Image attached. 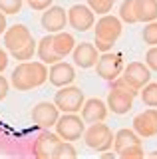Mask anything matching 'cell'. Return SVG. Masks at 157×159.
Listing matches in <instances>:
<instances>
[{
	"label": "cell",
	"instance_id": "d4e9b609",
	"mask_svg": "<svg viewBox=\"0 0 157 159\" xmlns=\"http://www.w3.org/2000/svg\"><path fill=\"white\" fill-rule=\"evenodd\" d=\"M114 0H87V6L94 10V14H100V16H104V14H110L111 8H114Z\"/></svg>",
	"mask_w": 157,
	"mask_h": 159
},
{
	"label": "cell",
	"instance_id": "7402d4cb",
	"mask_svg": "<svg viewBox=\"0 0 157 159\" xmlns=\"http://www.w3.org/2000/svg\"><path fill=\"white\" fill-rule=\"evenodd\" d=\"M52 157L54 159H74V157H78V151H76V147L72 145V141L60 139L58 145L54 147V151H52Z\"/></svg>",
	"mask_w": 157,
	"mask_h": 159
},
{
	"label": "cell",
	"instance_id": "ffe728a7",
	"mask_svg": "<svg viewBox=\"0 0 157 159\" xmlns=\"http://www.w3.org/2000/svg\"><path fill=\"white\" fill-rule=\"evenodd\" d=\"M135 143H141V137L135 133V129L131 127V129H119L117 133H114V149H115V153H119L121 149H125V147H129V145H135Z\"/></svg>",
	"mask_w": 157,
	"mask_h": 159
},
{
	"label": "cell",
	"instance_id": "277c9868",
	"mask_svg": "<svg viewBox=\"0 0 157 159\" xmlns=\"http://www.w3.org/2000/svg\"><path fill=\"white\" fill-rule=\"evenodd\" d=\"M54 129H56L58 137L64 141H78L86 131V121L84 117L76 116V113H64L58 117Z\"/></svg>",
	"mask_w": 157,
	"mask_h": 159
},
{
	"label": "cell",
	"instance_id": "9c48e42d",
	"mask_svg": "<svg viewBox=\"0 0 157 159\" xmlns=\"http://www.w3.org/2000/svg\"><path fill=\"white\" fill-rule=\"evenodd\" d=\"M58 117H60V109L56 103L50 102H40L32 107V121L40 129H50L56 125Z\"/></svg>",
	"mask_w": 157,
	"mask_h": 159
},
{
	"label": "cell",
	"instance_id": "1f68e13d",
	"mask_svg": "<svg viewBox=\"0 0 157 159\" xmlns=\"http://www.w3.org/2000/svg\"><path fill=\"white\" fill-rule=\"evenodd\" d=\"M8 89H10V84H8V80L0 74V102L8 96Z\"/></svg>",
	"mask_w": 157,
	"mask_h": 159
},
{
	"label": "cell",
	"instance_id": "ba28073f",
	"mask_svg": "<svg viewBox=\"0 0 157 159\" xmlns=\"http://www.w3.org/2000/svg\"><path fill=\"white\" fill-rule=\"evenodd\" d=\"M94 34H96V40L115 44L117 38L121 36V20L117 18V16L104 14V16L96 22V32Z\"/></svg>",
	"mask_w": 157,
	"mask_h": 159
},
{
	"label": "cell",
	"instance_id": "e575fe53",
	"mask_svg": "<svg viewBox=\"0 0 157 159\" xmlns=\"http://www.w3.org/2000/svg\"><path fill=\"white\" fill-rule=\"evenodd\" d=\"M6 14H4V12H0V34H4V32H6Z\"/></svg>",
	"mask_w": 157,
	"mask_h": 159
},
{
	"label": "cell",
	"instance_id": "74e56055",
	"mask_svg": "<svg viewBox=\"0 0 157 159\" xmlns=\"http://www.w3.org/2000/svg\"><path fill=\"white\" fill-rule=\"evenodd\" d=\"M114 2H115V0H114Z\"/></svg>",
	"mask_w": 157,
	"mask_h": 159
},
{
	"label": "cell",
	"instance_id": "f35d334b",
	"mask_svg": "<svg viewBox=\"0 0 157 159\" xmlns=\"http://www.w3.org/2000/svg\"><path fill=\"white\" fill-rule=\"evenodd\" d=\"M26 2H28V0H26Z\"/></svg>",
	"mask_w": 157,
	"mask_h": 159
},
{
	"label": "cell",
	"instance_id": "52a82bcc",
	"mask_svg": "<svg viewBox=\"0 0 157 159\" xmlns=\"http://www.w3.org/2000/svg\"><path fill=\"white\" fill-rule=\"evenodd\" d=\"M68 24L78 30V32H86V30L94 28L96 24V14L87 4H74L68 10Z\"/></svg>",
	"mask_w": 157,
	"mask_h": 159
},
{
	"label": "cell",
	"instance_id": "30bf717a",
	"mask_svg": "<svg viewBox=\"0 0 157 159\" xmlns=\"http://www.w3.org/2000/svg\"><path fill=\"white\" fill-rule=\"evenodd\" d=\"M30 40H32V32L28 30V26H24V24H14V26L6 28V32H4V48L10 54H14L20 48L26 46Z\"/></svg>",
	"mask_w": 157,
	"mask_h": 159
},
{
	"label": "cell",
	"instance_id": "3957f363",
	"mask_svg": "<svg viewBox=\"0 0 157 159\" xmlns=\"http://www.w3.org/2000/svg\"><path fill=\"white\" fill-rule=\"evenodd\" d=\"M82 137H84L86 145L90 149H94V151H97V153L107 151V149H111V145H114V133H111V129L104 121L90 123V127H86Z\"/></svg>",
	"mask_w": 157,
	"mask_h": 159
},
{
	"label": "cell",
	"instance_id": "8fae6325",
	"mask_svg": "<svg viewBox=\"0 0 157 159\" xmlns=\"http://www.w3.org/2000/svg\"><path fill=\"white\" fill-rule=\"evenodd\" d=\"M121 78H123L131 88H135L137 92H139V89L151 80V70L147 68V64H143V62H131L123 68Z\"/></svg>",
	"mask_w": 157,
	"mask_h": 159
},
{
	"label": "cell",
	"instance_id": "5bb4252c",
	"mask_svg": "<svg viewBox=\"0 0 157 159\" xmlns=\"http://www.w3.org/2000/svg\"><path fill=\"white\" fill-rule=\"evenodd\" d=\"M133 129L139 137L157 135V107H149L133 117Z\"/></svg>",
	"mask_w": 157,
	"mask_h": 159
},
{
	"label": "cell",
	"instance_id": "e0dca14e",
	"mask_svg": "<svg viewBox=\"0 0 157 159\" xmlns=\"http://www.w3.org/2000/svg\"><path fill=\"white\" fill-rule=\"evenodd\" d=\"M58 141H60L58 133H50L48 129H42V133L38 135L36 143H34L32 153L40 159H48V157H52V151H54V147L58 145Z\"/></svg>",
	"mask_w": 157,
	"mask_h": 159
},
{
	"label": "cell",
	"instance_id": "9a60e30c",
	"mask_svg": "<svg viewBox=\"0 0 157 159\" xmlns=\"http://www.w3.org/2000/svg\"><path fill=\"white\" fill-rule=\"evenodd\" d=\"M48 80H50V84L56 86V88L70 86L74 80H76V70H74L72 64H66L64 60H60V62H56V64H50Z\"/></svg>",
	"mask_w": 157,
	"mask_h": 159
},
{
	"label": "cell",
	"instance_id": "83f0119b",
	"mask_svg": "<svg viewBox=\"0 0 157 159\" xmlns=\"http://www.w3.org/2000/svg\"><path fill=\"white\" fill-rule=\"evenodd\" d=\"M24 0H0V12H4L6 16H12V14H18L22 8Z\"/></svg>",
	"mask_w": 157,
	"mask_h": 159
},
{
	"label": "cell",
	"instance_id": "2e32d148",
	"mask_svg": "<svg viewBox=\"0 0 157 159\" xmlns=\"http://www.w3.org/2000/svg\"><path fill=\"white\" fill-rule=\"evenodd\" d=\"M80 111H82L84 121H87V123L104 121L107 117V106L100 98H92V99H87V102H84V106H82Z\"/></svg>",
	"mask_w": 157,
	"mask_h": 159
},
{
	"label": "cell",
	"instance_id": "5b68a950",
	"mask_svg": "<svg viewBox=\"0 0 157 159\" xmlns=\"http://www.w3.org/2000/svg\"><path fill=\"white\" fill-rule=\"evenodd\" d=\"M86 98H84V92H82L78 86H64L56 92L54 96V103L58 106V109L64 113H76L80 111L82 106H84Z\"/></svg>",
	"mask_w": 157,
	"mask_h": 159
},
{
	"label": "cell",
	"instance_id": "8d00e7d4",
	"mask_svg": "<svg viewBox=\"0 0 157 159\" xmlns=\"http://www.w3.org/2000/svg\"><path fill=\"white\" fill-rule=\"evenodd\" d=\"M149 155H151V157H157V151H151V153H149Z\"/></svg>",
	"mask_w": 157,
	"mask_h": 159
},
{
	"label": "cell",
	"instance_id": "6da1fadb",
	"mask_svg": "<svg viewBox=\"0 0 157 159\" xmlns=\"http://www.w3.org/2000/svg\"><path fill=\"white\" fill-rule=\"evenodd\" d=\"M48 80V68L44 62H32L26 60L24 64H18L14 68L10 82L18 92H28V89L40 88L44 82Z\"/></svg>",
	"mask_w": 157,
	"mask_h": 159
},
{
	"label": "cell",
	"instance_id": "4dcf8cb0",
	"mask_svg": "<svg viewBox=\"0 0 157 159\" xmlns=\"http://www.w3.org/2000/svg\"><path fill=\"white\" fill-rule=\"evenodd\" d=\"M54 0H28V6H30L32 10H38V12H44L46 8L52 6Z\"/></svg>",
	"mask_w": 157,
	"mask_h": 159
},
{
	"label": "cell",
	"instance_id": "d6a6232c",
	"mask_svg": "<svg viewBox=\"0 0 157 159\" xmlns=\"http://www.w3.org/2000/svg\"><path fill=\"white\" fill-rule=\"evenodd\" d=\"M6 68H8V54H6L4 48H0V74H2Z\"/></svg>",
	"mask_w": 157,
	"mask_h": 159
},
{
	"label": "cell",
	"instance_id": "4316f807",
	"mask_svg": "<svg viewBox=\"0 0 157 159\" xmlns=\"http://www.w3.org/2000/svg\"><path fill=\"white\" fill-rule=\"evenodd\" d=\"M36 46H38V44H36V40L32 38L30 42L26 44V46H24V48H20L18 52H14L12 56L16 58L18 62H26V60H32V56L36 54Z\"/></svg>",
	"mask_w": 157,
	"mask_h": 159
},
{
	"label": "cell",
	"instance_id": "484cf974",
	"mask_svg": "<svg viewBox=\"0 0 157 159\" xmlns=\"http://www.w3.org/2000/svg\"><path fill=\"white\" fill-rule=\"evenodd\" d=\"M141 38L147 46H157V20L153 22H147L143 32H141Z\"/></svg>",
	"mask_w": 157,
	"mask_h": 159
},
{
	"label": "cell",
	"instance_id": "603a6c76",
	"mask_svg": "<svg viewBox=\"0 0 157 159\" xmlns=\"http://www.w3.org/2000/svg\"><path fill=\"white\" fill-rule=\"evenodd\" d=\"M139 98L145 106L157 107V84L155 82H147L143 88L139 89Z\"/></svg>",
	"mask_w": 157,
	"mask_h": 159
},
{
	"label": "cell",
	"instance_id": "cb8c5ba5",
	"mask_svg": "<svg viewBox=\"0 0 157 159\" xmlns=\"http://www.w3.org/2000/svg\"><path fill=\"white\" fill-rule=\"evenodd\" d=\"M119 20L125 24H135V12H133V0H123L119 6Z\"/></svg>",
	"mask_w": 157,
	"mask_h": 159
},
{
	"label": "cell",
	"instance_id": "d6986e66",
	"mask_svg": "<svg viewBox=\"0 0 157 159\" xmlns=\"http://www.w3.org/2000/svg\"><path fill=\"white\" fill-rule=\"evenodd\" d=\"M52 46H54V52L64 60L66 56L72 54L74 46H76V40H74V36L70 32H62L60 30V32L52 34Z\"/></svg>",
	"mask_w": 157,
	"mask_h": 159
},
{
	"label": "cell",
	"instance_id": "7a4b0ae2",
	"mask_svg": "<svg viewBox=\"0 0 157 159\" xmlns=\"http://www.w3.org/2000/svg\"><path fill=\"white\" fill-rule=\"evenodd\" d=\"M110 93H107V107L117 116H123L131 109L135 96H139L135 88H131L123 78H115L110 82Z\"/></svg>",
	"mask_w": 157,
	"mask_h": 159
},
{
	"label": "cell",
	"instance_id": "f1b7e54d",
	"mask_svg": "<svg viewBox=\"0 0 157 159\" xmlns=\"http://www.w3.org/2000/svg\"><path fill=\"white\" fill-rule=\"evenodd\" d=\"M117 155L121 159H135V157H143L145 151H143V147H141V143H135V145H129V147L121 149Z\"/></svg>",
	"mask_w": 157,
	"mask_h": 159
},
{
	"label": "cell",
	"instance_id": "44dd1931",
	"mask_svg": "<svg viewBox=\"0 0 157 159\" xmlns=\"http://www.w3.org/2000/svg\"><path fill=\"white\" fill-rule=\"evenodd\" d=\"M36 54L40 56V60H42L44 64H56V62H60V60H62L56 52H54V46H52V34L44 36L40 42H38Z\"/></svg>",
	"mask_w": 157,
	"mask_h": 159
},
{
	"label": "cell",
	"instance_id": "836d02e7",
	"mask_svg": "<svg viewBox=\"0 0 157 159\" xmlns=\"http://www.w3.org/2000/svg\"><path fill=\"white\" fill-rule=\"evenodd\" d=\"M94 46L100 50V52H110V50L114 48V44H110V42H101V40H96Z\"/></svg>",
	"mask_w": 157,
	"mask_h": 159
},
{
	"label": "cell",
	"instance_id": "ac0fdd59",
	"mask_svg": "<svg viewBox=\"0 0 157 159\" xmlns=\"http://www.w3.org/2000/svg\"><path fill=\"white\" fill-rule=\"evenodd\" d=\"M133 12L137 22H153L157 20V0H133Z\"/></svg>",
	"mask_w": 157,
	"mask_h": 159
},
{
	"label": "cell",
	"instance_id": "8992f818",
	"mask_svg": "<svg viewBox=\"0 0 157 159\" xmlns=\"http://www.w3.org/2000/svg\"><path fill=\"white\" fill-rule=\"evenodd\" d=\"M123 56H121L119 52H104V56H100L96 64V72L97 76L101 80H105V82H111V80L119 78L121 72H123Z\"/></svg>",
	"mask_w": 157,
	"mask_h": 159
},
{
	"label": "cell",
	"instance_id": "4fadbf2b",
	"mask_svg": "<svg viewBox=\"0 0 157 159\" xmlns=\"http://www.w3.org/2000/svg\"><path fill=\"white\" fill-rule=\"evenodd\" d=\"M40 24L46 32H60V30L66 28L68 24V10H64L62 6H50L42 12V18H40Z\"/></svg>",
	"mask_w": 157,
	"mask_h": 159
},
{
	"label": "cell",
	"instance_id": "d590c367",
	"mask_svg": "<svg viewBox=\"0 0 157 159\" xmlns=\"http://www.w3.org/2000/svg\"><path fill=\"white\" fill-rule=\"evenodd\" d=\"M101 157H104V159H114L115 153H110V149H107V151H101Z\"/></svg>",
	"mask_w": 157,
	"mask_h": 159
},
{
	"label": "cell",
	"instance_id": "7c38bea8",
	"mask_svg": "<svg viewBox=\"0 0 157 159\" xmlns=\"http://www.w3.org/2000/svg\"><path fill=\"white\" fill-rule=\"evenodd\" d=\"M72 58H74V64H76L78 68L87 70V68H94L97 64V60H100V50L90 42H80V44L74 46Z\"/></svg>",
	"mask_w": 157,
	"mask_h": 159
},
{
	"label": "cell",
	"instance_id": "f546056e",
	"mask_svg": "<svg viewBox=\"0 0 157 159\" xmlns=\"http://www.w3.org/2000/svg\"><path fill=\"white\" fill-rule=\"evenodd\" d=\"M145 64L151 72H157V46H151L145 54Z\"/></svg>",
	"mask_w": 157,
	"mask_h": 159
}]
</instances>
